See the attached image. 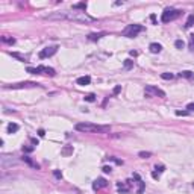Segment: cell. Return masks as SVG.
<instances>
[{"label": "cell", "mask_w": 194, "mask_h": 194, "mask_svg": "<svg viewBox=\"0 0 194 194\" xmlns=\"http://www.w3.org/2000/svg\"><path fill=\"white\" fill-rule=\"evenodd\" d=\"M76 131H79V132H102V134H108L109 126H99V125H91V123H77Z\"/></svg>", "instance_id": "1"}, {"label": "cell", "mask_w": 194, "mask_h": 194, "mask_svg": "<svg viewBox=\"0 0 194 194\" xmlns=\"http://www.w3.org/2000/svg\"><path fill=\"white\" fill-rule=\"evenodd\" d=\"M67 20H71L76 23H93L94 21V18L90 17L87 12H79V11L67 12Z\"/></svg>", "instance_id": "2"}, {"label": "cell", "mask_w": 194, "mask_h": 194, "mask_svg": "<svg viewBox=\"0 0 194 194\" xmlns=\"http://www.w3.org/2000/svg\"><path fill=\"white\" fill-rule=\"evenodd\" d=\"M180 12H182V11H179V9H165V11L162 12V15H161V21H162V23L173 21V20H176V18L180 15Z\"/></svg>", "instance_id": "3"}, {"label": "cell", "mask_w": 194, "mask_h": 194, "mask_svg": "<svg viewBox=\"0 0 194 194\" xmlns=\"http://www.w3.org/2000/svg\"><path fill=\"white\" fill-rule=\"evenodd\" d=\"M140 32H143V26H141V24H129V26L123 30V35L128 36V38H135Z\"/></svg>", "instance_id": "4"}, {"label": "cell", "mask_w": 194, "mask_h": 194, "mask_svg": "<svg viewBox=\"0 0 194 194\" xmlns=\"http://www.w3.org/2000/svg\"><path fill=\"white\" fill-rule=\"evenodd\" d=\"M40 87V84L36 82H20V84H12V85H5V90H21V88H33Z\"/></svg>", "instance_id": "5"}, {"label": "cell", "mask_w": 194, "mask_h": 194, "mask_svg": "<svg viewBox=\"0 0 194 194\" xmlns=\"http://www.w3.org/2000/svg\"><path fill=\"white\" fill-rule=\"evenodd\" d=\"M150 94H153V96H159V97H165V93H164L162 90H159L158 87L147 85V87H146V96L150 97Z\"/></svg>", "instance_id": "6"}, {"label": "cell", "mask_w": 194, "mask_h": 194, "mask_svg": "<svg viewBox=\"0 0 194 194\" xmlns=\"http://www.w3.org/2000/svg\"><path fill=\"white\" fill-rule=\"evenodd\" d=\"M56 52H58V46L46 47V49H43V50L40 52V58H41V59H44V58H50V56H53Z\"/></svg>", "instance_id": "7"}, {"label": "cell", "mask_w": 194, "mask_h": 194, "mask_svg": "<svg viewBox=\"0 0 194 194\" xmlns=\"http://www.w3.org/2000/svg\"><path fill=\"white\" fill-rule=\"evenodd\" d=\"M46 20H67V11L64 12H53V14H49L44 17Z\"/></svg>", "instance_id": "8"}, {"label": "cell", "mask_w": 194, "mask_h": 194, "mask_svg": "<svg viewBox=\"0 0 194 194\" xmlns=\"http://www.w3.org/2000/svg\"><path fill=\"white\" fill-rule=\"evenodd\" d=\"M0 162H2V168H8L9 165L17 164V161L12 159V156H6V155H3V156L0 158Z\"/></svg>", "instance_id": "9"}, {"label": "cell", "mask_w": 194, "mask_h": 194, "mask_svg": "<svg viewBox=\"0 0 194 194\" xmlns=\"http://www.w3.org/2000/svg\"><path fill=\"white\" fill-rule=\"evenodd\" d=\"M106 186H108V182H106L103 177H99V179H96V180L93 182V188L97 189V191L102 189V188H106Z\"/></svg>", "instance_id": "10"}, {"label": "cell", "mask_w": 194, "mask_h": 194, "mask_svg": "<svg viewBox=\"0 0 194 194\" xmlns=\"http://www.w3.org/2000/svg\"><path fill=\"white\" fill-rule=\"evenodd\" d=\"M46 68L47 67H44V65H38V67H29L27 68V73H32V74H41L43 71H46Z\"/></svg>", "instance_id": "11"}, {"label": "cell", "mask_w": 194, "mask_h": 194, "mask_svg": "<svg viewBox=\"0 0 194 194\" xmlns=\"http://www.w3.org/2000/svg\"><path fill=\"white\" fill-rule=\"evenodd\" d=\"M90 82H91V77L90 76H82V77H77V79H76V84L77 85H82V87L84 85H88Z\"/></svg>", "instance_id": "12"}, {"label": "cell", "mask_w": 194, "mask_h": 194, "mask_svg": "<svg viewBox=\"0 0 194 194\" xmlns=\"http://www.w3.org/2000/svg\"><path fill=\"white\" fill-rule=\"evenodd\" d=\"M149 50H150L152 53H159V52L162 50V46L158 44V43H152V44L149 46Z\"/></svg>", "instance_id": "13"}, {"label": "cell", "mask_w": 194, "mask_h": 194, "mask_svg": "<svg viewBox=\"0 0 194 194\" xmlns=\"http://www.w3.org/2000/svg\"><path fill=\"white\" fill-rule=\"evenodd\" d=\"M103 35H105V32H100V33H90V35H88V40H90V41H97V40H100Z\"/></svg>", "instance_id": "14"}, {"label": "cell", "mask_w": 194, "mask_h": 194, "mask_svg": "<svg viewBox=\"0 0 194 194\" xmlns=\"http://www.w3.org/2000/svg\"><path fill=\"white\" fill-rule=\"evenodd\" d=\"M18 129H20V126L17 123H9L8 125V134H15Z\"/></svg>", "instance_id": "15"}, {"label": "cell", "mask_w": 194, "mask_h": 194, "mask_svg": "<svg viewBox=\"0 0 194 194\" xmlns=\"http://www.w3.org/2000/svg\"><path fill=\"white\" fill-rule=\"evenodd\" d=\"M77 9H81V11L85 12V9H87V2H81V3L73 5V11H77Z\"/></svg>", "instance_id": "16"}, {"label": "cell", "mask_w": 194, "mask_h": 194, "mask_svg": "<svg viewBox=\"0 0 194 194\" xmlns=\"http://www.w3.org/2000/svg\"><path fill=\"white\" fill-rule=\"evenodd\" d=\"M156 170H158V171H153V173H152V176H153L155 179H158V177H159V174L164 171V165H159V167L156 165Z\"/></svg>", "instance_id": "17"}, {"label": "cell", "mask_w": 194, "mask_h": 194, "mask_svg": "<svg viewBox=\"0 0 194 194\" xmlns=\"http://www.w3.org/2000/svg\"><path fill=\"white\" fill-rule=\"evenodd\" d=\"M117 186H119V189L122 192H128L129 191V180H128V183H119Z\"/></svg>", "instance_id": "18"}, {"label": "cell", "mask_w": 194, "mask_h": 194, "mask_svg": "<svg viewBox=\"0 0 194 194\" xmlns=\"http://www.w3.org/2000/svg\"><path fill=\"white\" fill-rule=\"evenodd\" d=\"M179 76H180V77H186V79H191V77H192L194 74H192V71L185 70V71H180V73H179Z\"/></svg>", "instance_id": "19"}, {"label": "cell", "mask_w": 194, "mask_h": 194, "mask_svg": "<svg viewBox=\"0 0 194 194\" xmlns=\"http://www.w3.org/2000/svg\"><path fill=\"white\" fill-rule=\"evenodd\" d=\"M191 26H194V14H191V15L188 17L186 23H185V27H186V29H188V27H191Z\"/></svg>", "instance_id": "20"}, {"label": "cell", "mask_w": 194, "mask_h": 194, "mask_svg": "<svg viewBox=\"0 0 194 194\" xmlns=\"http://www.w3.org/2000/svg\"><path fill=\"white\" fill-rule=\"evenodd\" d=\"M23 161H26V162H27L29 165H32V167H35V168H38V167H40V165H38L36 162H33V161H32V159H30L29 156H24V158H23Z\"/></svg>", "instance_id": "21"}, {"label": "cell", "mask_w": 194, "mask_h": 194, "mask_svg": "<svg viewBox=\"0 0 194 194\" xmlns=\"http://www.w3.org/2000/svg\"><path fill=\"white\" fill-rule=\"evenodd\" d=\"M161 77H162V79H165V81H171L173 77H174V74H171V73H162Z\"/></svg>", "instance_id": "22"}, {"label": "cell", "mask_w": 194, "mask_h": 194, "mask_svg": "<svg viewBox=\"0 0 194 194\" xmlns=\"http://www.w3.org/2000/svg\"><path fill=\"white\" fill-rule=\"evenodd\" d=\"M132 67H134V61L126 59V61H125V70H131Z\"/></svg>", "instance_id": "23"}, {"label": "cell", "mask_w": 194, "mask_h": 194, "mask_svg": "<svg viewBox=\"0 0 194 194\" xmlns=\"http://www.w3.org/2000/svg\"><path fill=\"white\" fill-rule=\"evenodd\" d=\"M2 41H3V43H9V44H14V43H15L14 38H8V36H2Z\"/></svg>", "instance_id": "24"}, {"label": "cell", "mask_w": 194, "mask_h": 194, "mask_svg": "<svg viewBox=\"0 0 194 194\" xmlns=\"http://www.w3.org/2000/svg\"><path fill=\"white\" fill-rule=\"evenodd\" d=\"M138 155H140V158H144V159H146V158H150V156H152V153H150V152H140Z\"/></svg>", "instance_id": "25"}, {"label": "cell", "mask_w": 194, "mask_h": 194, "mask_svg": "<svg viewBox=\"0 0 194 194\" xmlns=\"http://www.w3.org/2000/svg\"><path fill=\"white\" fill-rule=\"evenodd\" d=\"M174 46H176L177 49H183V47H185V43H183L182 40H176V43H174Z\"/></svg>", "instance_id": "26"}, {"label": "cell", "mask_w": 194, "mask_h": 194, "mask_svg": "<svg viewBox=\"0 0 194 194\" xmlns=\"http://www.w3.org/2000/svg\"><path fill=\"white\" fill-rule=\"evenodd\" d=\"M12 56H14V58H18V59L23 61V62H27V58H26V56H21V55H18V53H12Z\"/></svg>", "instance_id": "27"}, {"label": "cell", "mask_w": 194, "mask_h": 194, "mask_svg": "<svg viewBox=\"0 0 194 194\" xmlns=\"http://www.w3.org/2000/svg\"><path fill=\"white\" fill-rule=\"evenodd\" d=\"M189 49L194 50V33L189 35Z\"/></svg>", "instance_id": "28"}, {"label": "cell", "mask_w": 194, "mask_h": 194, "mask_svg": "<svg viewBox=\"0 0 194 194\" xmlns=\"http://www.w3.org/2000/svg\"><path fill=\"white\" fill-rule=\"evenodd\" d=\"M84 99H85L87 102H94V100H96V96H94V94H88V96H85Z\"/></svg>", "instance_id": "29"}, {"label": "cell", "mask_w": 194, "mask_h": 194, "mask_svg": "<svg viewBox=\"0 0 194 194\" xmlns=\"http://www.w3.org/2000/svg\"><path fill=\"white\" fill-rule=\"evenodd\" d=\"M186 109H188V112H191V111H194V103H189V105L186 106Z\"/></svg>", "instance_id": "30"}, {"label": "cell", "mask_w": 194, "mask_h": 194, "mask_svg": "<svg viewBox=\"0 0 194 194\" xmlns=\"http://www.w3.org/2000/svg\"><path fill=\"white\" fill-rule=\"evenodd\" d=\"M23 150H24V152H32V150H33V147H30V146H26V147H23Z\"/></svg>", "instance_id": "31"}, {"label": "cell", "mask_w": 194, "mask_h": 194, "mask_svg": "<svg viewBox=\"0 0 194 194\" xmlns=\"http://www.w3.org/2000/svg\"><path fill=\"white\" fill-rule=\"evenodd\" d=\"M70 152H73V149H71V147H67V149H65V150H64L62 153H64V155H68Z\"/></svg>", "instance_id": "32"}, {"label": "cell", "mask_w": 194, "mask_h": 194, "mask_svg": "<svg viewBox=\"0 0 194 194\" xmlns=\"http://www.w3.org/2000/svg\"><path fill=\"white\" fill-rule=\"evenodd\" d=\"M53 174H55V177H58V179H61V177H62V174H61L58 170H55V173H53Z\"/></svg>", "instance_id": "33"}, {"label": "cell", "mask_w": 194, "mask_h": 194, "mask_svg": "<svg viewBox=\"0 0 194 194\" xmlns=\"http://www.w3.org/2000/svg\"><path fill=\"white\" fill-rule=\"evenodd\" d=\"M103 171H105V173H111L112 168H111V167H103Z\"/></svg>", "instance_id": "34"}, {"label": "cell", "mask_w": 194, "mask_h": 194, "mask_svg": "<svg viewBox=\"0 0 194 194\" xmlns=\"http://www.w3.org/2000/svg\"><path fill=\"white\" fill-rule=\"evenodd\" d=\"M38 135H40V137H44V135H46L44 129H40V131H38Z\"/></svg>", "instance_id": "35"}, {"label": "cell", "mask_w": 194, "mask_h": 194, "mask_svg": "<svg viewBox=\"0 0 194 194\" xmlns=\"http://www.w3.org/2000/svg\"><path fill=\"white\" fill-rule=\"evenodd\" d=\"M120 90H122V87H115V88H114V94H117V93H120Z\"/></svg>", "instance_id": "36"}]
</instances>
